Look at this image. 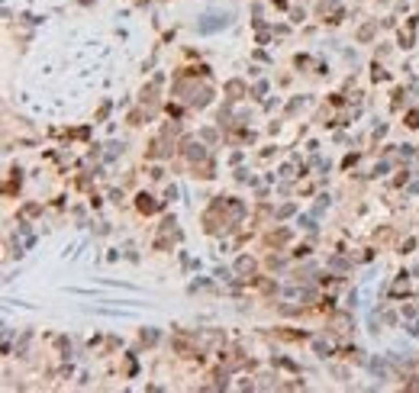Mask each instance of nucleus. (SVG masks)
Instances as JSON below:
<instances>
[{
    "label": "nucleus",
    "instance_id": "obj_1",
    "mask_svg": "<svg viewBox=\"0 0 419 393\" xmlns=\"http://www.w3.org/2000/svg\"><path fill=\"white\" fill-rule=\"evenodd\" d=\"M226 23H229V13H210V16H203L200 23H197V29L200 32H216V29H223Z\"/></svg>",
    "mask_w": 419,
    "mask_h": 393
},
{
    "label": "nucleus",
    "instance_id": "obj_2",
    "mask_svg": "<svg viewBox=\"0 0 419 393\" xmlns=\"http://www.w3.org/2000/svg\"><path fill=\"white\" fill-rule=\"evenodd\" d=\"M187 155H190L194 162H203V158H207V152H203V145H197V142H190V145H187Z\"/></svg>",
    "mask_w": 419,
    "mask_h": 393
},
{
    "label": "nucleus",
    "instance_id": "obj_3",
    "mask_svg": "<svg viewBox=\"0 0 419 393\" xmlns=\"http://www.w3.org/2000/svg\"><path fill=\"white\" fill-rule=\"evenodd\" d=\"M139 209H142V213H152V209H155L152 197H145V193H142V197H139Z\"/></svg>",
    "mask_w": 419,
    "mask_h": 393
},
{
    "label": "nucleus",
    "instance_id": "obj_4",
    "mask_svg": "<svg viewBox=\"0 0 419 393\" xmlns=\"http://www.w3.org/2000/svg\"><path fill=\"white\" fill-rule=\"evenodd\" d=\"M252 268H255V264H252L249 258H242V261H239V271H242V274H252Z\"/></svg>",
    "mask_w": 419,
    "mask_h": 393
}]
</instances>
